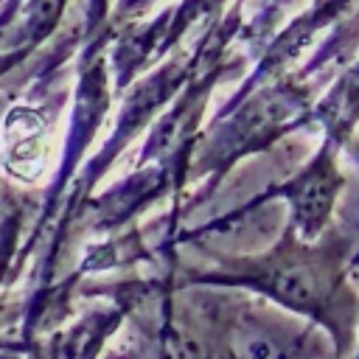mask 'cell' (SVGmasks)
<instances>
[{
	"label": "cell",
	"mask_w": 359,
	"mask_h": 359,
	"mask_svg": "<svg viewBox=\"0 0 359 359\" xmlns=\"http://www.w3.org/2000/svg\"><path fill=\"white\" fill-rule=\"evenodd\" d=\"M39 121L34 115H17L8 123V165L22 174V163H39Z\"/></svg>",
	"instance_id": "1"
}]
</instances>
